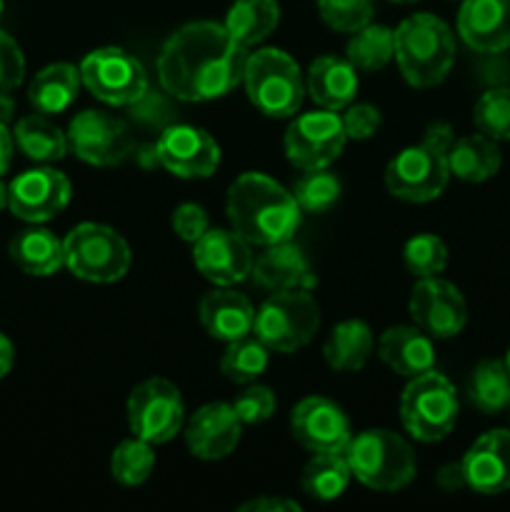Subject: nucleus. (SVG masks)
Listing matches in <instances>:
<instances>
[{"mask_svg":"<svg viewBox=\"0 0 510 512\" xmlns=\"http://www.w3.org/2000/svg\"><path fill=\"white\" fill-rule=\"evenodd\" d=\"M268 358L270 350L258 338L245 335V338L228 343L223 358H220V370L230 383L248 385L265 373Z\"/></svg>","mask_w":510,"mask_h":512,"instance_id":"f704fd0d","label":"nucleus"},{"mask_svg":"<svg viewBox=\"0 0 510 512\" xmlns=\"http://www.w3.org/2000/svg\"><path fill=\"white\" fill-rule=\"evenodd\" d=\"M80 85H83L80 68L70 63H53L40 70L30 83V105L43 115L65 113L78 98Z\"/></svg>","mask_w":510,"mask_h":512,"instance_id":"bb28decb","label":"nucleus"},{"mask_svg":"<svg viewBox=\"0 0 510 512\" xmlns=\"http://www.w3.org/2000/svg\"><path fill=\"white\" fill-rule=\"evenodd\" d=\"M243 85L250 103L268 118H293L305 98V80L298 63L278 48L248 55Z\"/></svg>","mask_w":510,"mask_h":512,"instance_id":"423d86ee","label":"nucleus"},{"mask_svg":"<svg viewBox=\"0 0 510 512\" xmlns=\"http://www.w3.org/2000/svg\"><path fill=\"white\" fill-rule=\"evenodd\" d=\"M505 365H508V373H510V350H508V355H505Z\"/></svg>","mask_w":510,"mask_h":512,"instance_id":"603ef678","label":"nucleus"},{"mask_svg":"<svg viewBox=\"0 0 510 512\" xmlns=\"http://www.w3.org/2000/svg\"><path fill=\"white\" fill-rule=\"evenodd\" d=\"M393 3H415V0H393Z\"/></svg>","mask_w":510,"mask_h":512,"instance_id":"864d4df0","label":"nucleus"},{"mask_svg":"<svg viewBox=\"0 0 510 512\" xmlns=\"http://www.w3.org/2000/svg\"><path fill=\"white\" fill-rule=\"evenodd\" d=\"M473 123L493 140H510V88H493L480 95L473 108Z\"/></svg>","mask_w":510,"mask_h":512,"instance_id":"4c0bfd02","label":"nucleus"},{"mask_svg":"<svg viewBox=\"0 0 510 512\" xmlns=\"http://www.w3.org/2000/svg\"><path fill=\"white\" fill-rule=\"evenodd\" d=\"M458 33L475 53H503L510 48V0H463Z\"/></svg>","mask_w":510,"mask_h":512,"instance_id":"412c9836","label":"nucleus"},{"mask_svg":"<svg viewBox=\"0 0 510 512\" xmlns=\"http://www.w3.org/2000/svg\"><path fill=\"white\" fill-rule=\"evenodd\" d=\"M248 48L223 23L198 20L175 30L158 55V80L165 93L185 103H205L243 83Z\"/></svg>","mask_w":510,"mask_h":512,"instance_id":"f257e3e1","label":"nucleus"},{"mask_svg":"<svg viewBox=\"0 0 510 512\" xmlns=\"http://www.w3.org/2000/svg\"><path fill=\"white\" fill-rule=\"evenodd\" d=\"M155 468V453L153 445L145 443V440L135 438L123 440L118 448L110 455V473L125 488H138L145 480L150 478Z\"/></svg>","mask_w":510,"mask_h":512,"instance_id":"c9c22d12","label":"nucleus"},{"mask_svg":"<svg viewBox=\"0 0 510 512\" xmlns=\"http://www.w3.org/2000/svg\"><path fill=\"white\" fill-rule=\"evenodd\" d=\"M25 78V58L18 43L0 30V93H10Z\"/></svg>","mask_w":510,"mask_h":512,"instance_id":"79ce46f5","label":"nucleus"},{"mask_svg":"<svg viewBox=\"0 0 510 512\" xmlns=\"http://www.w3.org/2000/svg\"><path fill=\"white\" fill-rule=\"evenodd\" d=\"M70 195H73L70 180L60 170H25L8 185V208L25 223H48L68 208Z\"/></svg>","mask_w":510,"mask_h":512,"instance_id":"dca6fc26","label":"nucleus"},{"mask_svg":"<svg viewBox=\"0 0 510 512\" xmlns=\"http://www.w3.org/2000/svg\"><path fill=\"white\" fill-rule=\"evenodd\" d=\"M350 35L353 38L348 40L345 53H348V60L355 65V70L375 73L395 58V30L368 23Z\"/></svg>","mask_w":510,"mask_h":512,"instance_id":"72a5a7b5","label":"nucleus"},{"mask_svg":"<svg viewBox=\"0 0 510 512\" xmlns=\"http://www.w3.org/2000/svg\"><path fill=\"white\" fill-rule=\"evenodd\" d=\"M253 280L265 290H308L313 285V275H310L308 258L298 245L290 240L283 243L265 245V253H260L253 260Z\"/></svg>","mask_w":510,"mask_h":512,"instance_id":"393cba45","label":"nucleus"},{"mask_svg":"<svg viewBox=\"0 0 510 512\" xmlns=\"http://www.w3.org/2000/svg\"><path fill=\"white\" fill-rule=\"evenodd\" d=\"M450 145L453 130L445 123L430 125L423 143L403 148L385 168V185L390 195L408 203H430L438 198L450 180Z\"/></svg>","mask_w":510,"mask_h":512,"instance_id":"7ed1b4c3","label":"nucleus"},{"mask_svg":"<svg viewBox=\"0 0 510 512\" xmlns=\"http://www.w3.org/2000/svg\"><path fill=\"white\" fill-rule=\"evenodd\" d=\"M500 148L493 138L478 133L465 135V138L453 140L448 150L450 175L465 180V183H483L493 178L500 170Z\"/></svg>","mask_w":510,"mask_h":512,"instance_id":"c85d7f7f","label":"nucleus"},{"mask_svg":"<svg viewBox=\"0 0 510 512\" xmlns=\"http://www.w3.org/2000/svg\"><path fill=\"white\" fill-rule=\"evenodd\" d=\"M345 135L353 140H368L378 133L380 128V110L368 103H350L343 115Z\"/></svg>","mask_w":510,"mask_h":512,"instance_id":"37998d69","label":"nucleus"},{"mask_svg":"<svg viewBox=\"0 0 510 512\" xmlns=\"http://www.w3.org/2000/svg\"><path fill=\"white\" fill-rule=\"evenodd\" d=\"M293 198L305 213H325L340 198V180L325 168L305 170L303 178L295 183Z\"/></svg>","mask_w":510,"mask_h":512,"instance_id":"e433bc0d","label":"nucleus"},{"mask_svg":"<svg viewBox=\"0 0 510 512\" xmlns=\"http://www.w3.org/2000/svg\"><path fill=\"white\" fill-rule=\"evenodd\" d=\"M458 393L445 375L428 373L410 378L400 398L403 428L420 443H438L453 433L458 423Z\"/></svg>","mask_w":510,"mask_h":512,"instance_id":"6e6552de","label":"nucleus"},{"mask_svg":"<svg viewBox=\"0 0 510 512\" xmlns=\"http://www.w3.org/2000/svg\"><path fill=\"white\" fill-rule=\"evenodd\" d=\"M240 512H298L300 505L288 498H273V495H263V498L248 500L238 508Z\"/></svg>","mask_w":510,"mask_h":512,"instance_id":"a18cd8bd","label":"nucleus"},{"mask_svg":"<svg viewBox=\"0 0 510 512\" xmlns=\"http://www.w3.org/2000/svg\"><path fill=\"white\" fill-rule=\"evenodd\" d=\"M468 398L480 413L498 415L510 408V373L505 360H483L468 380Z\"/></svg>","mask_w":510,"mask_h":512,"instance_id":"473e14b6","label":"nucleus"},{"mask_svg":"<svg viewBox=\"0 0 510 512\" xmlns=\"http://www.w3.org/2000/svg\"><path fill=\"white\" fill-rule=\"evenodd\" d=\"M15 115V100L8 93H0V123L8 125Z\"/></svg>","mask_w":510,"mask_h":512,"instance_id":"8fccbe9b","label":"nucleus"},{"mask_svg":"<svg viewBox=\"0 0 510 512\" xmlns=\"http://www.w3.org/2000/svg\"><path fill=\"white\" fill-rule=\"evenodd\" d=\"M10 258L23 273L35 275V278H48L65 265L63 240L55 238L50 230L33 225V228H25L13 235Z\"/></svg>","mask_w":510,"mask_h":512,"instance_id":"a878e982","label":"nucleus"},{"mask_svg":"<svg viewBox=\"0 0 510 512\" xmlns=\"http://www.w3.org/2000/svg\"><path fill=\"white\" fill-rule=\"evenodd\" d=\"M210 228L208 213L195 203H183L173 210V230L185 243H195Z\"/></svg>","mask_w":510,"mask_h":512,"instance_id":"c03bdc74","label":"nucleus"},{"mask_svg":"<svg viewBox=\"0 0 510 512\" xmlns=\"http://www.w3.org/2000/svg\"><path fill=\"white\" fill-rule=\"evenodd\" d=\"M253 250L235 230L208 228L193 243V263L213 285L230 288L243 283L253 273Z\"/></svg>","mask_w":510,"mask_h":512,"instance_id":"f3484780","label":"nucleus"},{"mask_svg":"<svg viewBox=\"0 0 510 512\" xmlns=\"http://www.w3.org/2000/svg\"><path fill=\"white\" fill-rule=\"evenodd\" d=\"M395 60L413 88H433L448 78L455 63V38L430 13H415L395 30Z\"/></svg>","mask_w":510,"mask_h":512,"instance_id":"20e7f679","label":"nucleus"},{"mask_svg":"<svg viewBox=\"0 0 510 512\" xmlns=\"http://www.w3.org/2000/svg\"><path fill=\"white\" fill-rule=\"evenodd\" d=\"M410 318L435 340L455 338L468 323V305L460 290L448 280L418 278L410 290Z\"/></svg>","mask_w":510,"mask_h":512,"instance_id":"4468645a","label":"nucleus"},{"mask_svg":"<svg viewBox=\"0 0 510 512\" xmlns=\"http://www.w3.org/2000/svg\"><path fill=\"white\" fill-rule=\"evenodd\" d=\"M13 360H15L13 343H10V340L0 333V380L10 373V368H13Z\"/></svg>","mask_w":510,"mask_h":512,"instance_id":"09e8293b","label":"nucleus"},{"mask_svg":"<svg viewBox=\"0 0 510 512\" xmlns=\"http://www.w3.org/2000/svg\"><path fill=\"white\" fill-rule=\"evenodd\" d=\"M290 433L310 453H343L350 433V420L333 400L313 398L300 400L290 413Z\"/></svg>","mask_w":510,"mask_h":512,"instance_id":"a211bd4d","label":"nucleus"},{"mask_svg":"<svg viewBox=\"0 0 510 512\" xmlns=\"http://www.w3.org/2000/svg\"><path fill=\"white\" fill-rule=\"evenodd\" d=\"M320 308L303 288L278 290L255 310L253 335L270 353H295L315 338Z\"/></svg>","mask_w":510,"mask_h":512,"instance_id":"0eeeda50","label":"nucleus"},{"mask_svg":"<svg viewBox=\"0 0 510 512\" xmlns=\"http://www.w3.org/2000/svg\"><path fill=\"white\" fill-rule=\"evenodd\" d=\"M63 250L65 268L88 283H115L130 268V245L108 225H75L63 240Z\"/></svg>","mask_w":510,"mask_h":512,"instance_id":"1a4fd4ad","label":"nucleus"},{"mask_svg":"<svg viewBox=\"0 0 510 512\" xmlns=\"http://www.w3.org/2000/svg\"><path fill=\"white\" fill-rule=\"evenodd\" d=\"M343 118L333 110H313V113H303L288 125L285 133V155L295 168L305 170H320L328 168L345 148Z\"/></svg>","mask_w":510,"mask_h":512,"instance_id":"f8f14e48","label":"nucleus"},{"mask_svg":"<svg viewBox=\"0 0 510 512\" xmlns=\"http://www.w3.org/2000/svg\"><path fill=\"white\" fill-rule=\"evenodd\" d=\"M68 148L83 163L95 168L120 165L133 150L128 125L103 110H83L68 125Z\"/></svg>","mask_w":510,"mask_h":512,"instance_id":"ddd939ff","label":"nucleus"},{"mask_svg":"<svg viewBox=\"0 0 510 512\" xmlns=\"http://www.w3.org/2000/svg\"><path fill=\"white\" fill-rule=\"evenodd\" d=\"M3 208H8V185L0 180V210Z\"/></svg>","mask_w":510,"mask_h":512,"instance_id":"3c124183","label":"nucleus"},{"mask_svg":"<svg viewBox=\"0 0 510 512\" xmlns=\"http://www.w3.org/2000/svg\"><path fill=\"white\" fill-rule=\"evenodd\" d=\"M438 483L443 485L445 490L463 488L465 475H463V468H460V463L458 465H445V468L440 470V475H438Z\"/></svg>","mask_w":510,"mask_h":512,"instance_id":"de8ad7c7","label":"nucleus"},{"mask_svg":"<svg viewBox=\"0 0 510 512\" xmlns=\"http://www.w3.org/2000/svg\"><path fill=\"white\" fill-rule=\"evenodd\" d=\"M243 423L235 415L233 405L208 403L193 413L185 425L188 450L200 460H223L238 448Z\"/></svg>","mask_w":510,"mask_h":512,"instance_id":"aec40b11","label":"nucleus"},{"mask_svg":"<svg viewBox=\"0 0 510 512\" xmlns=\"http://www.w3.org/2000/svg\"><path fill=\"white\" fill-rule=\"evenodd\" d=\"M185 423L180 390L165 378H148L135 385L128 398V425L135 438L150 445L170 443Z\"/></svg>","mask_w":510,"mask_h":512,"instance_id":"9b49d317","label":"nucleus"},{"mask_svg":"<svg viewBox=\"0 0 510 512\" xmlns=\"http://www.w3.org/2000/svg\"><path fill=\"white\" fill-rule=\"evenodd\" d=\"M300 205L293 193L263 173H243L228 190V218L235 233L250 245L290 240L300 225Z\"/></svg>","mask_w":510,"mask_h":512,"instance_id":"f03ea898","label":"nucleus"},{"mask_svg":"<svg viewBox=\"0 0 510 512\" xmlns=\"http://www.w3.org/2000/svg\"><path fill=\"white\" fill-rule=\"evenodd\" d=\"M278 23L280 5L275 0H235L223 25L240 45L250 48L263 43L278 28Z\"/></svg>","mask_w":510,"mask_h":512,"instance_id":"c756f323","label":"nucleus"},{"mask_svg":"<svg viewBox=\"0 0 510 512\" xmlns=\"http://www.w3.org/2000/svg\"><path fill=\"white\" fill-rule=\"evenodd\" d=\"M198 318L210 338L233 343V340H240L253 333L255 310L245 295L215 285V290H210V293L200 298Z\"/></svg>","mask_w":510,"mask_h":512,"instance_id":"4be33fe9","label":"nucleus"},{"mask_svg":"<svg viewBox=\"0 0 510 512\" xmlns=\"http://www.w3.org/2000/svg\"><path fill=\"white\" fill-rule=\"evenodd\" d=\"M378 355L393 373L403 378H418L428 370H435L433 338L418 325H398L385 330L380 335Z\"/></svg>","mask_w":510,"mask_h":512,"instance_id":"5701e85b","label":"nucleus"},{"mask_svg":"<svg viewBox=\"0 0 510 512\" xmlns=\"http://www.w3.org/2000/svg\"><path fill=\"white\" fill-rule=\"evenodd\" d=\"M373 333L363 320H343L330 330L323 345V358L338 373H358L373 353Z\"/></svg>","mask_w":510,"mask_h":512,"instance_id":"cd10ccee","label":"nucleus"},{"mask_svg":"<svg viewBox=\"0 0 510 512\" xmlns=\"http://www.w3.org/2000/svg\"><path fill=\"white\" fill-rule=\"evenodd\" d=\"M155 160L175 178H210L220 165V148L203 128L170 125L155 143Z\"/></svg>","mask_w":510,"mask_h":512,"instance_id":"2eb2a0df","label":"nucleus"},{"mask_svg":"<svg viewBox=\"0 0 510 512\" xmlns=\"http://www.w3.org/2000/svg\"><path fill=\"white\" fill-rule=\"evenodd\" d=\"M3 8H5V3H3V0H0V15H3Z\"/></svg>","mask_w":510,"mask_h":512,"instance_id":"5fc2aeb1","label":"nucleus"},{"mask_svg":"<svg viewBox=\"0 0 510 512\" xmlns=\"http://www.w3.org/2000/svg\"><path fill=\"white\" fill-rule=\"evenodd\" d=\"M350 478L353 473H350V465L343 453H315L303 468L300 485H303L305 495L328 503L345 493Z\"/></svg>","mask_w":510,"mask_h":512,"instance_id":"2f4dec72","label":"nucleus"},{"mask_svg":"<svg viewBox=\"0 0 510 512\" xmlns=\"http://www.w3.org/2000/svg\"><path fill=\"white\" fill-rule=\"evenodd\" d=\"M233 410L243 425L265 423L275 413V393L270 388H265V385H248L233 400Z\"/></svg>","mask_w":510,"mask_h":512,"instance_id":"a19ab883","label":"nucleus"},{"mask_svg":"<svg viewBox=\"0 0 510 512\" xmlns=\"http://www.w3.org/2000/svg\"><path fill=\"white\" fill-rule=\"evenodd\" d=\"M305 90L313 103L323 110H345L358 95V73L348 58L338 55H320L310 63Z\"/></svg>","mask_w":510,"mask_h":512,"instance_id":"b1692460","label":"nucleus"},{"mask_svg":"<svg viewBox=\"0 0 510 512\" xmlns=\"http://www.w3.org/2000/svg\"><path fill=\"white\" fill-rule=\"evenodd\" d=\"M343 455L353 478L380 493L408 488L418 470L413 448L393 430H363L348 440Z\"/></svg>","mask_w":510,"mask_h":512,"instance_id":"39448f33","label":"nucleus"},{"mask_svg":"<svg viewBox=\"0 0 510 512\" xmlns=\"http://www.w3.org/2000/svg\"><path fill=\"white\" fill-rule=\"evenodd\" d=\"M80 80L100 103L133 105L148 93V73L143 63L123 48H98L90 50L80 63Z\"/></svg>","mask_w":510,"mask_h":512,"instance_id":"9d476101","label":"nucleus"},{"mask_svg":"<svg viewBox=\"0 0 510 512\" xmlns=\"http://www.w3.org/2000/svg\"><path fill=\"white\" fill-rule=\"evenodd\" d=\"M318 10L338 33H355L373 20V0H318Z\"/></svg>","mask_w":510,"mask_h":512,"instance_id":"ea45409f","label":"nucleus"},{"mask_svg":"<svg viewBox=\"0 0 510 512\" xmlns=\"http://www.w3.org/2000/svg\"><path fill=\"white\" fill-rule=\"evenodd\" d=\"M13 135H10L8 125L0 123V175L8 173L10 168V160H13Z\"/></svg>","mask_w":510,"mask_h":512,"instance_id":"49530a36","label":"nucleus"},{"mask_svg":"<svg viewBox=\"0 0 510 512\" xmlns=\"http://www.w3.org/2000/svg\"><path fill=\"white\" fill-rule=\"evenodd\" d=\"M15 143L35 163H55L68 150V135L48 115H25L15 125Z\"/></svg>","mask_w":510,"mask_h":512,"instance_id":"7c9ffc66","label":"nucleus"},{"mask_svg":"<svg viewBox=\"0 0 510 512\" xmlns=\"http://www.w3.org/2000/svg\"><path fill=\"white\" fill-rule=\"evenodd\" d=\"M403 260L408 273H413L415 278H433V275L443 273V268L448 265V248L438 235H415L405 243Z\"/></svg>","mask_w":510,"mask_h":512,"instance_id":"58836bf2","label":"nucleus"},{"mask_svg":"<svg viewBox=\"0 0 510 512\" xmlns=\"http://www.w3.org/2000/svg\"><path fill=\"white\" fill-rule=\"evenodd\" d=\"M465 488L478 495H500L510 490V430H490L475 440L460 460Z\"/></svg>","mask_w":510,"mask_h":512,"instance_id":"6ab92c4d","label":"nucleus"}]
</instances>
